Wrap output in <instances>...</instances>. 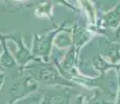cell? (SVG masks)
<instances>
[{
    "label": "cell",
    "mask_w": 120,
    "mask_h": 104,
    "mask_svg": "<svg viewBox=\"0 0 120 104\" xmlns=\"http://www.w3.org/2000/svg\"><path fill=\"white\" fill-rule=\"evenodd\" d=\"M31 68L33 72L29 71L31 73V76L41 82H44L46 84H70L68 81H64L59 76L57 71L49 65H37Z\"/></svg>",
    "instance_id": "6da1fadb"
},
{
    "label": "cell",
    "mask_w": 120,
    "mask_h": 104,
    "mask_svg": "<svg viewBox=\"0 0 120 104\" xmlns=\"http://www.w3.org/2000/svg\"><path fill=\"white\" fill-rule=\"evenodd\" d=\"M59 30L60 29L50 32V33L43 34L40 38H38V36L36 34L37 38L34 39V54L47 55L50 50V44H51L52 38L54 36V34L56 33V32H59Z\"/></svg>",
    "instance_id": "7a4b0ae2"
},
{
    "label": "cell",
    "mask_w": 120,
    "mask_h": 104,
    "mask_svg": "<svg viewBox=\"0 0 120 104\" xmlns=\"http://www.w3.org/2000/svg\"><path fill=\"white\" fill-rule=\"evenodd\" d=\"M45 100L42 104H68L69 96L65 93H54L46 94Z\"/></svg>",
    "instance_id": "3957f363"
},
{
    "label": "cell",
    "mask_w": 120,
    "mask_h": 104,
    "mask_svg": "<svg viewBox=\"0 0 120 104\" xmlns=\"http://www.w3.org/2000/svg\"><path fill=\"white\" fill-rule=\"evenodd\" d=\"M3 80H4V74L0 72V86H1L2 83H3Z\"/></svg>",
    "instance_id": "277c9868"
},
{
    "label": "cell",
    "mask_w": 120,
    "mask_h": 104,
    "mask_svg": "<svg viewBox=\"0 0 120 104\" xmlns=\"http://www.w3.org/2000/svg\"><path fill=\"white\" fill-rule=\"evenodd\" d=\"M77 104H82V98H78V102H77Z\"/></svg>",
    "instance_id": "5b68a950"
}]
</instances>
